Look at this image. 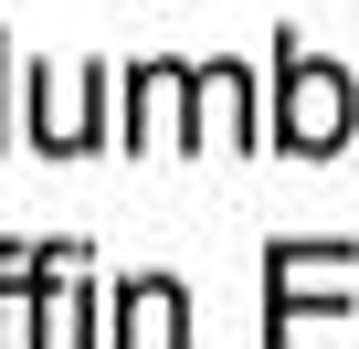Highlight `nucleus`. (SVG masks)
Returning <instances> with one entry per match:
<instances>
[{
	"instance_id": "f257e3e1",
	"label": "nucleus",
	"mask_w": 359,
	"mask_h": 349,
	"mask_svg": "<svg viewBox=\"0 0 359 349\" xmlns=\"http://www.w3.org/2000/svg\"><path fill=\"white\" fill-rule=\"evenodd\" d=\"M359 244H264V349H359L348 338Z\"/></svg>"
},
{
	"instance_id": "f03ea898",
	"label": "nucleus",
	"mask_w": 359,
	"mask_h": 349,
	"mask_svg": "<svg viewBox=\"0 0 359 349\" xmlns=\"http://www.w3.org/2000/svg\"><path fill=\"white\" fill-rule=\"evenodd\" d=\"M359 127V74L306 53L296 32L275 43V96H264V148H296V159H338Z\"/></svg>"
},
{
	"instance_id": "7ed1b4c3",
	"label": "nucleus",
	"mask_w": 359,
	"mask_h": 349,
	"mask_svg": "<svg viewBox=\"0 0 359 349\" xmlns=\"http://www.w3.org/2000/svg\"><path fill=\"white\" fill-rule=\"evenodd\" d=\"M116 96H127V106H116V148H137V159L201 148V74H191V64H137Z\"/></svg>"
},
{
	"instance_id": "20e7f679",
	"label": "nucleus",
	"mask_w": 359,
	"mask_h": 349,
	"mask_svg": "<svg viewBox=\"0 0 359 349\" xmlns=\"http://www.w3.org/2000/svg\"><path fill=\"white\" fill-rule=\"evenodd\" d=\"M106 85H116V74H95V64H85V74H43V64H32V148H43V159H85V148L106 138Z\"/></svg>"
},
{
	"instance_id": "39448f33",
	"label": "nucleus",
	"mask_w": 359,
	"mask_h": 349,
	"mask_svg": "<svg viewBox=\"0 0 359 349\" xmlns=\"http://www.w3.org/2000/svg\"><path fill=\"white\" fill-rule=\"evenodd\" d=\"M106 349H191V296H180V275H127Z\"/></svg>"
},
{
	"instance_id": "423d86ee",
	"label": "nucleus",
	"mask_w": 359,
	"mask_h": 349,
	"mask_svg": "<svg viewBox=\"0 0 359 349\" xmlns=\"http://www.w3.org/2000/svg\"><path fill=\"white\" fill-rule=\"evenodd\" d=\"M22 349H106L95 338V275H85V244L53 265V286H43V307H32V338Z\"/></svg>"
},
{
	"instance_id": "0eeeda50",
	"label": "nucleus",
	"mask_w": 359,
	"mask_h": 349,
	"mask_svg": "<svg viewBox=\"0 0 359 349\" xmlns=\"http://www.w3.org/2000/svg\"><path fill=\"white\" fill-rule=\"evenodd\" d=\"M64 254H74V244H0V349L32 338V307H43V286H53Z\"/></svg>"
},
{
	"instance_id": "6e6552de",
	"label": "nucleus",
	"mask_w": 359,
	"mask_h": 349,
	"mask_svg": "<svg viewBox=\"0 0 359 349\" xmlns=\"http://www.w3.org/2000/svg\"><path fill=\"white\" fill-rule=\"evenodd\" d=\"M0 85H11V32H0ZM0 148H11V117H0Z\"/></svg>"
}]
</instances>
